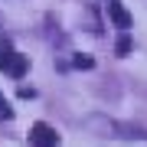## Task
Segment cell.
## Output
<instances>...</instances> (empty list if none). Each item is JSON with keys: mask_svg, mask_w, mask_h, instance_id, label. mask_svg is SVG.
Segmentation results:
<instances>
[{"mask_svg": "<svg viewBox=\"0 0 147 147\" xmlns=\"http://www.w3.org/2000/svg\"><path fill=\"white\" fill-rule=\"evenodd\" d=\"M26 56H20V53H13V46L7 39H0V72H7V75H13V79H23L26 75Z\"/></svg>", "mask_w": 147, "mask_h": 147, "instance_id": "obj_1", "label": "cell"}, {"mask_svg": "<svg viewBox=\"0 0 147 147\" xmlns=\"http://www.w3.org/2000/svg\"><path fill=\"white\" fill-rule=\"evenodd\" d=\"M30 144L33 147H59V134H56V127L46 124V121H36V124L30 127Z\"/></svg>", "mask_w": 147, "mask_h": 147, "instance_id": "obj_2", "label": "cell"}, {"mask_svg": "<svg viewBox=\"0 0 147 147\" xmlns=\"http://www.w3.org/2000/svg\"><path fill=\"white\" fill-rule=\"evenodd\" d=\"M108 16H111V23H115L118 30H131V13L121 3H108Z\"/></svg>", "mask_w": 147, "mask_h": 147, "instance_id": "obj_3", "label": "cell"}, {"mask_svg": "<svg viewBox=\"0 0 147 147\" xmlns=\"http://www.w3.org/2000/svg\"><path fill=\"white\" fill-rule=\"evenodd\" d=\"M0 118H13V108L7 105V98L0 95Z\"/></svg>", "mask_w": 147, "mask_h": 147, "instance_id": "obj_4", "label": "cell"}, {"mask_svg": "<svg viewBox=\"0 0 147 147\" xmlns=\"http://www.w3.org/2000/svg\"><path fill=\"white\" fill-rule=\"evenodd\" d=\"M75 65H79V69H92L95 62H92V59H88V56H75Z\"/></svg>", "mask_w": 147, "mask_h": 147, "instance_id": "obj_5", "label": "cell"}, {"mask_svg": "<svg viewBox=\"0 0 147 147\" xmlns=\"http://www.w3.org/2000/svg\"><path fill=\"white\" fill-rule=\"evenodd\" d=\"M127 49H131V39H127V36H124V39H121V42H118V53H121V56H124V53H127Z\"/></svg>", "mask_w": 147, "mask_h": 147, "instance_id": "obj_6", "label": "cell"}]
</instances>
